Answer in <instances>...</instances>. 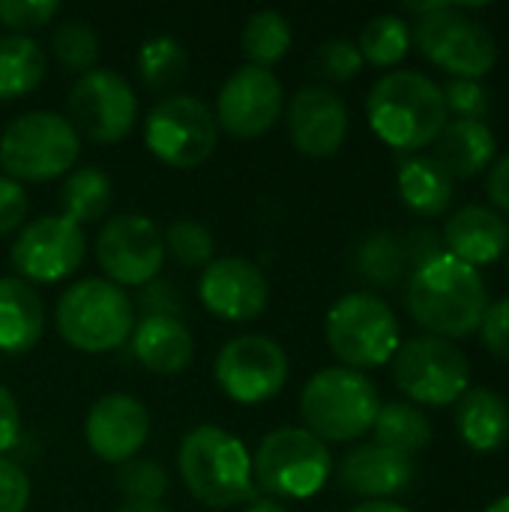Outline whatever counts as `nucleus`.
Listing matches in <instances>:
<instances>
[{"instance_id":"obj_19","label":"nucleus","mask_w":509,"mask_h":512,"mask_svg":"<svg viewBox=\"0 0 509 512\" xmlns=\"http://www.w3.org/2000/svg\"><path fill=\"white\" fill-rule=\"evenodd\" d=\"M288 135L306 156L324 159L339 153L348 138V108L327 87H300L288 105Z\"/></svg>"},{"instance_id":"obj_41","label":"nucleus","mask_w":509,"mask_h":512,"mask_svg":"<svg viewBox=\"0 0 509 512\" xmlns=\"http://www.w3.org/2000/svg\"><path fill=\"white\" fill-rule=\"evenodd\" d=\"M27 504H30V480L24 468L0 456V512H27Z\"/></svg>"},{"instance_id":"obj_5","label":"nucleus","mask_w":509,"mask_h":512,"mask_svg":"<svg viewBox=\"0 0 509 512\" xmlns=\"http://www.w3.org/2000/svg\"><path fill=\"white\" fill-rule=\"evenodd\" d=\"M54 324L69 348L84 354H108L132 336L135 306L114 282L81 279L60 294Z\"/></svg>"},{"instance_id":"obj_23","label":"nucleus","mask_w":509,"mask_h":512,"mask_svg":"<svg viewBox=\"0 0 509 512\" xmlns=\"http://www.w3.org/2000/svg\"><path fill=\"white\" fill-rule=\"evenodd\" d=\"M132 351L138 363L156 375H177L192 363L195 339L180 318L150 315L141 318L132 330Z\"/></svg>"},{"instance_id":"obj_37","label":"nucleus","mask_w":509,"mask_h":512,"mask_svg":"<svg viewBox=\"0 0 509 512\" xmlns=\"http://www.w3.org/2000/svg\"><path fill=\"white\" fill-rule=\"evenodd\" d=\"M57 12V0H0V24L18 36H27V30L51 24Z\"/></svg>"},{"instance_id":"obj_13","label":"nucleus","mask_w":509,"mask_h":512,"mask_svg":"<svg viewBox=\"0 0 509 512\" xmlns=\"http://www.w3.org/2000/svg\"><path fill=\"white\" fill-rule=\"evenodd\" d=\"M216 384L237 405H264L288 381V357L279 342L249 333L225 342L213 366Z\"/></svg>"},{"instance_id":"obj_17","label":"nucleus","mask_w":509,"mask_h":512,"mask_svg":"<svg viewBox=\"0 0 509 512\" xmlns=\"http://www.w3.org/2000/svg\"><path fill=\"white\" fill-rule=\"evenodd\" d=\"M198 297L210 315L231 324H243V321H255L267 309L270 282L264 270L246 258L237 255L213 258L201 273Z\"/></svg>"},{"instance_id":"obj_29","label":"nucleus","mask_w":509,"mask_h":512,"mask_svg":"<svg viewBox=\"0 0 509 512\" xmlns=\"http://www.w3.org/2000/svg\"><path fill=\"white\" fill-rule=\"evenodd\" d=\"M372 435H375V444L396 450L402 456H414L432 444V423L417 405L390 402V405H381Z\"/></svg>"},{"instance_id":"obj_1","label":"nucleus","mask_w":509,"mask_h":512,"mask_svg":"<svg viewBox=\"0 0 509 512\" xmlns=\"http://www.w3.org/2000/svg\"><path fill=\"white\" fill-rule=\"evenodd\" d=\"M489 309L486 282L477 267L438 255L435 261L417 267L408 282V312L411 318L438 339H465L480 330Z\"/></svg>"},{"instance_id":"obj_8","label":"nucleus","mask_w":509,"mask_h":512,"mask_svg":"<svg viewBox=\"0 0 509 512\" xmlns=\"http://www.w3.org/2000/svg\"><path fill=\"white\" fill-rule=\"evenodd\" d=\"M327 345L345 369H375L399 351V321L381 297L345 294L327 312Z\"/></svg>"},{"instance_id":"obj_40","label":"nucleus","mask_w":509,"mask_h":512,"mask_svg":"<svg viewBox=\"0 0 509 512\" xmlns=\"http://www.w3.org/2000/svg\"><path fill=\"white\" fill-rule=\"evenodd\" d=\"M138 309L144 312V318H150V315L180 318V312H183V294L177 291L174 282L153 279L144 288H138Z\"/></svg>"},{"instance_id":"obj_33","label":"nucleus","mask_w":509,"mask_h":512,"mask_svg":"<svg viewBox=\"0 0 509 512\" xmlns=\"http://www.w3.org/2000/svg\"><path fill=\"white\" fill-rule=\"evenodd\" d=\"M357 48L363 54V63H372L381 69L396 66L399 60H405L411 48V27L399 15H378L363 27Z\"/></svg>"},{"instance_id":"obj_42","label":"nucleus","mask_w":509,"mask_h":512,"mask_svg":"<svg viewBox=\"0 0 509 512\" xmlns=\"http://www.w3.org/2000/svg\"><path fill=\"white\" fill-rule=\"evenodd\" d=\"M480 336H483V345L489 354L509 363V297L492 303L486 309L483 324H480Z\"/></svg>"},{"instance_id":"obj_14","label":"nucleus","mask_w":509,"mask_h":512,"mask_svg":"<svg viewBox=\"0 0 509 512\" xmlns=\"http://www.w3.org/2000/svg\"><path fill=\"white\" fill-rule=\"evenodd\" d=\"M96 261L117 288H144L165 264L162 231L141 213L111 216L99 231Z\"/></svg>"},{"instance_id":"obj_39","label":"nucleus","mask_w":509,"mask_h":512,"mask_svg":"<svg viewBox=\"0 0 509 512\" xmlns=\"http://www.w3.org/2000/svg\"><path fill=\"white\" fill-rule=\"evenodd\" d=\"M447 111H456L459 120H483L489 114V90L480 81L453 78L447 87H441Z\"/></svg>"},{"instance_id":"obj_18","label":"nucleus","mask_w":509,"mask_h":512,"mask_svg":"<svg viewBox=\"0 0 509 512\" xmlns=\"http://www.w3.org/2000/svg\"><path fill=\"white\" fill-rule=\"evenodd\" d=\"M84 438L93 456H99L108 465H123L147 447L150 414L135 396L108 393L99 402H93L84 420Z\"/></svg>"},{"instance_id":"obj_43","label":"nucleus","mask_w":509,"mask_h":512,"mask_svg":"<svg viewBox=\"0 0 509 512\" xmlns=\"http://www.w3.org/2000/svg\"><path fill=\"white\" fill-rule=\"evenodd\" d=\"M27 207L30 201H27L24 186L12 177H0V237L24 225Z\"/></svg>"},{"instance_id":"obj_34","label":"nucleus","mask_w":509,"mask_h":512,"mask_svg":"<svg viewBox=\"0 0 509 512\" xmlns=\"http://www.w3.org/2000/svg\"><path fill=\"white\" fill-rule=\"evenodd\" d=\"M51 54L66 72L87 75L90 69H96V60H99V36L87 21L69 18L57 24L51 33Z\"/></svg>"},{"instance_id":"obj_28","label":"nucleus","mask_w":509,"mask_h":512,"mask_svg":"<svg viewBox=\"0 0 509 512\" xmlns=\"http://www.w3.org/2000/svg\"><path fill=\"white\" fill-rule=\"evenodd\" d=\"M111 195H114V189H111V180L105 171H99L93 165L78 168L60 186V216L78 228L93 225L108 213Z\"/></svg>"},{"instance_id":"obj_35","label":"nucleus","mask_w":509,"mask_h":512,"mask_svg":"<svg viewBox=\"0 0 509 512\" xmlns=\"http://www.w3.org/2000/svg\"><path fill=\"white\" fill-rule=\"evenodd\" d=\"M162 243H165V255L171 252V258L180 267H207L216 258V243L213 234L195 222V219H177L162 231Z\"/></svg>"},{"instance_id":"obj_16","label":"nucleus","mask_w":509,"mask_h":512,"mask_svg":"<svg viewBox=\"0 0 509 512\" xmlns=\"http://www.w3.org/2000/svg\"><path fill=\"white\" fill-rule=\"evenodd\" d=\"M285 108V93L270 69L240 66L228 75L216 96V123L234 138H258L276 126Z\"/></svg>"},{"instance_id":"obj_30","label":"nucleus","mask_w":509,"mask_h":512,"mask_svg":"<svg viewBox=\"0 0 509 512\" xmlns=\"http://www.w3.org/2000/svg\"><path fill=\"white\" fill-rule=\"evenodd\" d=\"M240 45H243V54L249 57V66L270 69L291 48V24L282 12L261 9V12L246 18L243 33H240Z\"/></svg>"},{"instance_id":"obj_25","label":"nucleus","mask_w":509,"mask_h":512,"mask_svg":"<svg viewBox=\"0 0 509 512\" xmlns=\"http://www.w3.org/2000/svg\"><path fill=\"white\" fill-rule=\"evenodd\" d=\"M456 429L459 438L477 453L501 450L509 441L507 399L486 387H468L456 402Z\"/></svg>"},{"instance_id":"obj_22","label":"nucleus","mask_w":509,"mask_h":512,"mask_svg":"<svg viewBox=\"0 0 509 512\" xmlns=\"http://www.w3.org/2000/svg\"><path fill=\"white\" fill-rule=\"evenodd\" d=\"M42 333L45 303L39 291L18 276H0V354H27Z\"/></svg>"},{"instance_id":"obj_24","label":"nucleus","mask_w":509,"mask_h":512,"mask_svg":"<svg viewBox=\"0 0 509 512\" xmlns=\"http://www.w3.org/2000/svg\"><path fill=\"white\" fill-rule=\"evenodd\" d=\"M498 141L483 120H450L435 138V162L453 177L468 180L492 168Z\"/></svg>"},{"instance_id":"obj_7","label":"nucleus","mask_w":509,"mask_h":512,"mask_svg":"<svg viewBox=\"0 0 509 512\" xmlns=\"http://www.w3.org/2000/svg\"><path fill=\"white\" fill-rule=\"evenodd\" d=\"M81 153V138L69 117L57 111H27L6 123L0 135V165L18 183H45L66 174Z\"/></svg>"},{"instance_id":"obj_15","label":"nucleus","mask_w":509,"mask_h":512,"mask_svg":"<svg viewBox=\"0 0 509 512\" xmlns=\"http://www.w3.org/2000/svg\"><path fill=\"white\" fill-rule=\"evenodd\" d=\"M87 255V237L63 216H39L12 240L9 261L24 282L54 285L69 279Z\"/></svg>"},{"instance_id":"obj_6","label":"nucleus","mask_w":509,"mask_h":512,"mask_svg":"<svg viewBox=\"0 0 509 512\" xmlns=\"http://www.w3.org/2000/svg\"><path fill=\"white\" fill-rule=\"evenodd\" d=\"M333 474V456L309 429L282 426L270 432L252 456L255 489L273 501H306Z\"/></svg>"},{"instance_id":"obj_47","label":"nucleus","mask_w":509,"mask_h":512,"mask_svg":"<svg viewBox=\"0 0 509 512\" xmlns=\"http://www.w3.org/2000/svg\"><path fill=\"white\" fill-rule=\"evenodd\" d=\"M351 512H411L402 504H393V501H363L357 504Z\"/></svg>"},{"instance_id":"obj_51","label":"nucleus","mask_w":509,"mask_h":512,"mask_svg":"<svg viewBox=\"0 0 509 512\" xmlns=\"http://www.w3.org/2000/svg\"><path fill=\"white\" fill-rule=\"evenodd\" d=\"M507 267H509V264H507Z\"/></svg>"},{"instance_id":"obj_44","label":"nucleus","mask_w":509,"mask_h":512,"mask_svg":"<svg viewBox=\"0 0 509 512\" xmlns=\"http://www.w3.org/2000/svg\"><path fill=\"white\" fill-rule=\"evenodd\" d=\"M21 438V411L15 396L0 384V453L12 450Z\"/></svg>"},{"instance_id":"obj_36","label":"nucleus","mask_w":509,"mask_h":512,"mask_svg":"<svg viewBox=\"0 0 509 512\" xmlns=\"http://www.w3.org/2000/svg\"><path fill=\"white\" fill-rule=\"evenodd\" d=\"M117 492L126 504H159L168 492V474L153 459H129L117 465Z\"/></svg>"},{"instance_id":"obj_4","label":"nucleus","mask_w":509,"mask_h":512,"mask_svg":"<svg viewBox=\"0 0 509 512\" xmlns=\"http://www.w3.org/2000/svg\"><path fill=\"white\" fill-rule=\"evenodd\" d=\"M381 411L378 387L357 369L330 366L315 372L300 393V414L318 441L348 444L372 432Z\"/></svg>"},{"instance_id":"obj_31","label":"nucleus","mask_w":509,"mask_h":512,"mask_svg":"<svg viewBox=\"0 0 509 512\" xmlns=\"http://www.w3.org/2000/svg\"><path fill=\"white\" fill-rule=\"evenodd\" d=\"M189 69V54L174 36H153L138 51V78L153 93L174 90Z\"/></svg>"},{"instance_id":"obj_38","label":"nucleus","mask_w":509,"mask_h":512,"mask_svg":"<svg viewBox=\"0 0 509 512\" xmlns=\"http://www.w3.org/2000/svg\"><path fill=\"white\" fill-rule=\"evenodd\" d=\"M318 69L330 81H351L363 69V54L348 39H330L318 48Z\"/></svg>"},{"instance_id":"obj_20","label":"nucleus","mask_w":509,"mask_h":512,"mask_svg":"<svg viewBox=\"0 0 509 512\" xmlns=\"http://www.w3.org/2000/svg\"><path fill=\"white\" fill-rule=\"evenodd\" d=\"M342 486L366 501H390L414 483V462L381 444H363L342 459Z\"/></svg>"},{"instance_id":"obj_27","label":"nucleus","mask_w":509,"mask_h":512,"mask_svg":"<svg viewBox=\"0 0 509 512\" xmlns=\"http://www.w3.org/2000/svg\"><path fill=\"white\" fill-rule=\"evenodd\" d=\"M45 51L33 36H0V102L33 93L45 78Z\"/></svg>"},{"instance_id":"obj_45","label":"nucleus","mask_w":509,"mask_h":512,"mask_svg":"<svg viewBox=\"0 0 509 512\" xmlns=\"http://www.w3.org/2000/svg\"><path fill=\"white\" fill-rule=\"evenodd\" d=\"M405 255H408V264H414V270H417V267L435 261L438 255H444V246L435 231H411L405 240Z\"/></svg>"},{"instance_id":"obj_26","label":"nucleus","mask_w":509,"mask_h":512,"mask_svg":"<svg viewBox=\"0 0 509 512\" xmlns=\"http://www.w3.org/2000/svg\"><path fill=\"white\" fill-rule=\"evenodd\" d=\"M399 195L420 216H441L453 201V177L432 156L399 162Z\"/></svg>"},{"instance_id":"obj_3","label":"nucleus","mask_w":509,"mask_h":512,"mask_svg":"<svg viewBox=\"0 0 509 512\" xmlns=\"http://www.w3.org/2000/svg\"><path fill=\"white\" fill-rule=\"evenodd\" d=\"M180 477L195 501L213 510L243 504L255 495L252 453L222 426H195L180 441Z\"/></svg>"},{"instance_id":"obj_10","label":"nucleus","mask_w":509,"mask_h":512,"mask_svg":"<svg viewBox=\"0 0 509 512\" xmlns=\"http://www.w3.org/2000/svg\"><path fill=\"white\" fill-rule=\"evenodd\" d=\"M393 381L417 405H453L471 387L468 357L447 339L417 336L393 354Z\"/></svg>"},{"instance_id":"obj_12","label":"nucleus","mask_w":509,"mask_h":512,"mask_svg":"<svg viewBox=\"0 0 509 512\" xmlns=\"http://www.w3.org/2000/svg\"><path fill=\"white\" fill-rule=\"evenodd\" d=\"M138 120V99L129 81L114 69H90L69 90V123L78 138L96 144L123 141Z\"/></svg>"},{"instance_id":"obj_32","label":"nucleus","mask_w":509,"mask_h":512,"mask_svg":"<svg viewBox=\"0 0 509 512\" xmlns=\"http://www.w3.org/2000/svg\"><path fill=\"white\" fill-rule=\"evenodd\" d=\"M405 264H408L405 243L390 231L369 234L357 249V270L363 273L366 282L378 288H393L402 279Z\"/></svg>"},{"instance_id":"obj_9","label":"nucleus","mask_w":509,"mask_h":512,"mask_svg":"<svg viewBox=\"0 0 509 512\" xmlns=\"http://www.w3.org/2000/svg\"><path fill=\"white\" fill-rule=\"evenodd\" d=\"M411 42L426 60L450 72L453 78L480 81L498 60L495 36L486 24L474 21L459 3H441L435 12L420 15L411 30Z\"/></svg>"},{"instance_id":"obj_2","label":"nucleus","mask_w":509,"mask_h":512,"mask_svg":"<svg viewBox=\"0 0 509 512\" xmlns=\"http://www.w3.org/2000/svg\"><path fill=\"white\" fill-rule=\"evenodd\" d=\"M366 117L384 144L414 153L426 144H435L447 126V102L429 75L399 69L375 81L366 99Z\"/></svg>"},{"instance_id":"obj_21","label":"nucleus","mask_w":509,"mask_h":512,"mask_svg":"<svg viewBox=\"0 0 509 512\" xmlns=\"http://www.w3.org/2000/svg\"><path fill=\"white\" fill-rule=\"evenodd\" d=\"M444 243L447 255L471 267H483L498 261L509 249V225L498 210L471 204L450 216L444 228Z\"/></svg>"},{"instance_id":"obj_49","label":"nucleus","mask_w":509,"mask_h":512,"mask_svg":"<svg viewBox=\"0 0 509 512\" xmlns=\"http://www.w3.org/2000/svg\"><path fill=\"white\" fill-rule=\"evenodd\" d=\"M117 512H168L159 504H123Z\"/></svg>"},{"instance_id":"obj_11","label":"nucleus","mask_w":509,"mask_h":512,"mask_svg":"<svg viewBox=\"0 0 509 512\" xmlns=\"http://www.w3.org/2000/svg\"><path fill=\"white\" fill-rule=\"evenodd\" d=\"M219 141L216 114L195 96L174 93L159 99L144 120L147 150L171 168H195L207 162Z\"/></svg>"},{"instance_id":"obj_46","label":"nucleus","mask_w":509,"mask_h":512,"mask_svg":"<svg viewBox=\"0 0 509 512\" xmlns=\"http://www.w3.org/2000/svg\"><path fill=\"white\" fill-rule=\"evenodd\" d=\"M486 195H489V201L495 204L492 210H498V213H509V153L489 168V177H486Z\"/></svg>"},{"instance_id":"obj_50","label":"nucleus","mask_w":509,"mask_h":512,"mask_svg":"<svg viewBox=\"0 0 509 512\" xmlns=\"http://www.w3.org/2000/svg\"><path fill=\"white\" fill-rule=\"evenodd\" d=\"M486 512H509V495L498 498L495 504H489V510H486Z\"/></svg>"},{"instance_id":"obj_48","label":"nucleus","mask_w":509,"mask_h":512,"mask_svg":"<svg viewBox=\"0 0 509 512\" xmlns=\"http://www.w3.org/2000/svg\"><path fill=\"white\" fill-rule=\"evenodd\" d=\"M243 512H291L285 504H279V501H273V498H255V501H249V507Z\"/></svg>"}]
</instances>
